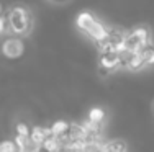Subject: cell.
I'll use <instances>...</instances> for the list:
<instances>
[{
  "mask_svg": "<svg viewBox=\"0 0 154 152\" xmlns=\"http://www.w3.org/2000/svg\"><path fill=\"white\" fill-rule=\"evenodd\" d=\"M7 20H8V28L17 34H28L33 28L31 12L20 5L10 8L8 15H7Z\"/></svg>",
  "mask_w": 154,
  "mask_h": 152,
  "instance_id": "6da1fadb",
  "label": "cell"
},
{
  "mask_svg": "<svg viewBox=\"0 0 154 152\" xmlns=\"http://www.w3.org/2000/svg\"><path fill=\"white\" fill-rule=\"evenodd\" d=\"M151 44V31L148 26H138L131 33L126 34L125 49L128 52H139L144 46Z\"/></svg>",
  "mask_w": 154,
  "mask_h": 152,
  "instance_id": "7a4b0ae2",
  "label": "cell"
},
{
  "mask_svg": "<svg viewBox=\"0 0 154 152\" xmlns=\"http://www.w3.org/2000/svg\"><path fill=\"white\" fill-rule=\"evenodd\" d=\"M25 51V46H23V41L20 38H7L2 44V52L3 56L7 57H20Z\"/></svg>",
  "mask_w": 154,
  "mask_h": 152,
  "instance_id": "3957f363",
  "label": "cell"
},
{
  "mask_svg": "<svg viewBox=\"0 0 154 152\" xmlns=\"http://www.w3.org/2000/svg\"><path fill=\"white\" fill-rule=\"evenodd\" d=\"M85 33L89 34L92 39H95L97 43H100V41H103V39L108 38V28H105L103 25L100 23V21L95 20L94 23L85 30Z\"/></svg>",
  "mask_w": 154,
  "mask_h": 152,
  "instance_id": "277c9868",
  "label": "cell"
},
{
  "mask_svg": "<svg viewBox=\"0 0 154 152\" xmlns=\"http://www.w3.org/2000/svg\"><path fill=\"white\" fill-rule=\"evenodd\" d=\"M120 66H122V59H120L118 52H102L100 54V67H105L112 72L113 69H116Z\"/></svg>",
  "mask_w": 154,
  "mask_h": 152,
  "instance_id": "5b68a950",
  "label": "cell"
},
{
  "mask_svg": "<svg viewBox=\"0 0 154 152\" xmlns=\"http://www.w3.org/2000/svg\"><path fill=\"white\" fill-rule=\"evenodd\" d=\"M51 136H53L51 134V128H45V126H35V128L31 129V133H30L31 142H35L36 146H39V147H41L43 142Z\"/></svg>",
  "mask_w": 154,
  "mask_h": 152,
  "instance_id": "8992f818",
  "label": "cell"
},
{
  "mask_svg": "<svg viewBox=\"0 0 154 152\" xmlns=\"http://www.w3.org/2000/svg\"><path fill=\"white\" fill-rule=\"evenodd\" d=\"M41 149L45 151V152H62V151H64V147H62L59 137L51 136V137H48L45 142H43Z\"/></svg>",
  "mask_w": 154,
  "mask_h": 152,
  "instance_id": "52a82bcc",
  "label": "cell"
},
{
  "mask_svg": "<svg viewBox=\"0 0 154 152\" xmlns=\"http://www.w3.org/2000/svg\"><path fill=\"white\" fill-rule=\"evenodd\" d=\"M69 137H71L72 141H84L85 142V139H87V131L84 129V126L82 124H71V128H69Z\"/></svg>",
  "mask_w": 154,
  "mask_h": 152,
  "instance_id": "ba28073f",
  "label": "cell"
},
{
  "mask_svg": "<svg viewBox=\"0 0 154 152\" xmlns=\"http://www.w3.org/2000/svg\"><path fill=\"white\" fill-rule=\"evenodd\" d=\"M144 66H146V62H144V57L141 56V52H131V56L125 67L131 69V70H138V69H141Z\"/></svg>",
  "mask_w": 154,
  "mask_h": 152,
  "instance_id": "9c48e42d",
  "label": "cell"
},
{
  "mask_svg": "<svg viewBox=\"0 0 154 152\" xmlns=\"http://www.w3.org/2000/svg\"><path fill=\"white\" fill-rule=\"evenodd\" d=\"M69 128H71V123L59 119V121L53 123V126H51V134L56 136V137H61V136L67 134V133H69Z\"/></svg>",
  "mask_w": 154,
  "mask_h": 152,
  "instance_id": "30bf717a",
  "label": "cell"
},
{
  "mask_svg": "<svg viewBox=\"0 0 154 152\" xmlns=\"http://www.w3.org/2000/svg\"><path fill=\"white\" fill-rule=\"evenodd\" d=\"M94 21H95V16L89 12H80L79 15H77V26H79L80 30H84V31H85Z\"/></svg>",
  "mask_w": 154,
  "mask_h": 152,
  "instance_id": "8fae6325",
  "label": "cell"
},
{
  "mask_svg": "<svg viewBox=\"0 0 154 152\" xmlns=\"http://www.w3.org/2000/svg\"><path fill=\"white\" fill-rule=\"evenodd\" d=\"M103 152H126V144L120 139H113L105 142Z\"/></svg>",
  "mask_w": 154,
  "mask_h": 152,
  "instance_id": "7c38bea8",
  "label": "cell"
},
{
  "mask_svg": "<svg viewBox=\"0 0 154 152\" xmlns=\"http://www.w3.org/2000/svg\"><path fill=\"white\" fill-rule=\"evenodd\" d=\"M80 124L84 126L87 134H100V129H102L100 123H94V121H90V119H85V121L80 123Z\"/></svg>",
  "mask_w": 154,
  "mask_h": 152,
  "instance_id": "4fadbf2b",
  "label": "cell"
},
{
  "mask_svg": "<svg viewBox=\"0 0 154 152\" xmlns=\"http://www.w3.org/2000/svg\"><path fill=\"white\" fill-rule=\"evenodd\" d=\"M141 56L144 57V62H146V66H152L154 64V48L151 44H148V46H144L141 51Z\"/></svg>",
  "mask_w": 154,
  "mask_h": 152,
  "instance_id": "5bb4252c",
  "label": "cell"
},
{
  "mask_svg": "<svg viewBox=\"0 0 154 152\" xmlns=\"http://www.w3.org/2000/svg\"><path fill=\"white\" fill-rule=\"evenodd\" d=\"M13 142H15V146L18 147V151L21 149H28V147L31 146V139L30 136H15V139H13Z\"/></svg>",
  "mask_w": 154,
  "mask_h": 152,
  "instance_id": "9a60e30c",
  "label": "cell"
},
{
  "mask_svg": "<svg viewBox=\"0 0 154 152\" xmlns=\"http://www.w3.org/2000/svg\"><path fill=\"white\" fill-rule=\"evenodd\" d=\"M103 118H105V111L102 110V108H92V110H90V113H89V119H90V121L100 123V124H102Z\"/></svg>",
  "mask_w": 154,
  "mask_h": 152,
  "instance_id": "2e32d148",
  "label": "cell"
},
{
  "mask_svg": "<svg viewBox=\"0 0 154 152\" xmlns=\"http://www.w3.org/2000/svg\"><path fill=\"white\" fill-rule=\"evenodd\" d=\"M0 152H18V147L13 141H2L0 142Z\"/></svg>",
  "mask_w": 154,
  "mask_h": 152,
  "instance_id": "e0dca14e",
  "label": "cell"
},
{
  "mask_svg": "<svg viewBox=\"0 0 154 152\" xmlns=\"http://www.w3.org/2000/svg\"><path fill=\"white\" fill-rule=\"evenodd\" d=\"M30 133H31V129L25 123H18L17 124V134L18 136H30Z\"/></svg>",
  "mask_w": 154,
  "mask_h": 152,
  "instance_id": "ac0fdd59",
  "label": "cell"
},
{
  "mask_svg": "<svg viewBox=\"0 0 154 152\" xmlns=\"http://www.w3.org/2000/svg\"><path fill=\"white\" fill-rule=\"evenodd\" d=\"M7 28H8V20H7V16L0 15V33H3Z\"/></svg>",
  "mask_w": 154,
  "mask_h": 152,
  "instance_id": "d6986e66",
  "label": "cell"
},
{
  "mask_svg": "<svg viewBox=\"0 0 154 152\" xmlns=\"http://www.w3.org/2000/svg\"><path fill=\"white\" fill-rule=\"evenodd\" d=\"M98 70H100V75H103V77H107V75L110 74V70L105 69V67H98Z\"/></svg>",
  "mask_w": 154,
  "mask_h": 152,
  "instance_id": "ffe728a7",
  "label": "cell"
},
{
  "mask_svg": "<svg viewBox=\"0 0 154 152\" xmlns=\"http://www.w3.org/2000/svg\"><path fill=\"white\" fill-rule=\"evenodd\" d=\"M53 2H56V3H62V2H67V0H53Z\"/></svg>",
  "mask_w": 154,
  "mask_h": 152,
  "instance_id": "44dd1931",
  "label": "cell"
},
{
  "mask_svg": "<svg viewBox=\"0 0 154 152\" xmlns=\"http://www.w3.org/2000/svg\"><path fill=\"white\" fill-rule=\"evenodd\" d=\"M0 15H2V5H0Z\"/></svg>",
  "mask_w": 154,
  "mask_h": 152,
  "instance_id": "7402d4cb",
  "label": "cell"
}]
</instances>
